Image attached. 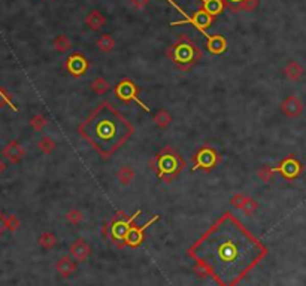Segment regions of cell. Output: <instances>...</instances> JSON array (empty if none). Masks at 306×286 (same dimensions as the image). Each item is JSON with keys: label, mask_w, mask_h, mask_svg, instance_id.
I'll list each match as a JSON object with an SVG mask.
<instances>
[{"label": "cell", "mask_w": 306, "mask_h": 286, "mask_svg": "<svg viewBox=\"0 0 306 286\" xmlns=\"http://www.w3.org/2000/svg\"><path fill=\"white\" fill-rule=\"evenodd\" d=\"M96 46L100 53L108 54V53H111V51L115 48L114 38H112L109 33H103V35L96 40Z\"/></svg>", "instance_id": "obj_20"}, {"label": "cell", "mask_w": 306, "mask_h": 286, "mask_svg": "<svg viewBox=\"0 0 306 286\" xmlns=\"http://www.w3.org/2000/svg\"><path fill=\"white\" fill-rule=\"evenodd\" d=\"M30 125H32V128L33 130H36V132H42L46 125H48V119L43 116V115H35V116H32V119H30Z\"/></svg>", "instance_id": "obj_28"}, {"label": "cell", "mask_w": 306, "mask_h": 286, "mask_svg": "<svg viewBox=\"0 0 306 286\" xmlns=\"http://www.w3.org/2000/svg\"><path fill=\"white\" fill-rule=\"evenodd\" d=\"M164 54L172 61L173 66L182 72L193 69L203 58V53L189 33H181L168 46Z\"/></svg>", "instance_id": "obj_3"}, {"label": "cell", "mask_w": 306, "mask_h": 286, "mask_svg": "<svg viewBox=\"0 0 306 286\" xmlns=\"http://www.w3.org/2000/svg\"><path fill=\"white\" fill-rule=\"evenodd\" d=\"M158 219H160V215H154L153 218L145 225H142V227H136L133 224L130 227V229H129V232L126 234V237H124V246L132 249L139 248L144 243V240H145V231H147V228H150L154 222H157Z\"/></svg>", "instance_id": "obj_10"}, {"label": "cell", "mask_w": 306, "mask_h": 286, "mask_svg": "<svg viewBox=\"0 0 306 286\" xmlns=\"http://www.w3.org/2000/svg\"><path fill=\"white\" fill-rule=\"evenodd\" d=\"M56 146H57V143H56L50 136H43L38 142V148L42 152L45 153V155H50V153L54 152Z\"/></svg>", "instance_id": "obj_26"}, {"label": "cell", "mask_w": 306, "mask_h": 286, "mask_svg": "<svg viewBox=\"0 0 306 286\" xmlns=\"http://www.w3.org/2000/svg\"><path fill=\"white\" fill-rule=\"evenodd\" d=\"M5 170H6V164H5V161L0 158V174L5 172Z\"/></svg>", "instance_id": "obj_38"}, {"label": "cell", "mask_w": 306, "mask_h": 286, "mask_svg": "<svg viewBox=\"0 0 306 286\" xmlns=\"http://www.w3.org/2000/svg\"><path fill=\"white\" fill-rule=\"evenodd\" d=\"M257 209H258V201L254 200L252 197H248L247 201H245V204H244V207H242V212H244L247 216H252V215L257 212Z\"/></svg>", "instance_id": "obj_29"}, {"label": "cell", "mask_w": 306, "mask_h": 286, "mask_svg": "<svg viewBox=\"0 0 306 286\" xmlns=\"http://www.w3.org/2000/svg\"><path fill=\"white\" fill-rule=\"evenodd\" d=\"M258 8V0H245L242 5V11L245 12H254Z\"/></svg>", "instance_id": "obj_35"}, {"label": "cell", "mask_w": 306, "mask_h": 286, "mask_svg": "<svg viewBox=\"0 0 306 286\" xmlns=\"http://www.w3.org/2000/svg\"><path fill=\"white\" fill-rule=\"evenodd\" d=\"M154 174L164 184H172L173 180L185 169V160L173 149L166 146L154 155L150 161Z\"/></svg>", "instance_id": "obj_4"}, {"label": "cell", "mask_w": 306, "mask_h": 286, "mask_svg": "<svg viewBox=\"0 0 306 286\" xmlns=\"http://www.w3.org/2000/svg\"><path fill=\"white\" fill-rule=\"evenodd\" d=\"M5 221H6V229L11 231V232L17 231L21 225L19 219L15 215H5Z\"/></svg>", "instance_id": "obj_31"}, {"label": "cell", "mask_w": 306, "mask_h": 286, "mask_svg": "<svg viewBox=\"0 0 306 286\" xmlns=\"http://www.w3.org/2000/svg\"><path fill=\"white\" fill-rule=\"evenodd\" d=\"M275 174V170L273 169H270L268 166H263V167H260L258 169V172H257V176H258V179L262 180V182H265V184H268L270 182V179H272V176Z\"/></svg>", "instance_id": "obj_32"}, {"label": "cell", "mask_w": 306, "mask_h": 286, "mask_svg": "<svg viewBox=\"0 0 306 286\" xmlns=\"http://www.w3.org/2000/svg\"><path fill=\"white\" fill-rule=\"evenodd\" d=\"M281 111L288 118H297L299 115L303 112V103H302V100L297 95H290L283 101Z\"/></svg>", "instance_id": "obj_13"}, {"label": "cell", "mask_w": 306, "mask_h": 286, "mask_svg": "<svg viewBox=\"0 0 306 286\" xmlns=\"http://www.w3.org/2000/svg\"><path fill=\"white\" fill-rule=\"evenodd\" d=\"M84 22H85V25H87L90 30H93V32H99V30H102L103 25L106 24V18L103 17V14H102L100 11L93 9V11H90V12L85 15Z\"/></svg>", "instance_id": "obj_18"}, {"label": "cell", "mask_w": 306, "mask_h": 286, "mask_svg": "<svg viewBox=\"0 0 306 286\" xmlns=\"http://www.w3.org/2000/svg\"><path fill=\"white\" fill-rule=\"evenodd\" d=\"M134 170L132 167H129V166H121L120 169H118V172H116V179H118V182L123 185V187H127V185H130L132 182L134 180Z\"/></svg>", "instance_id": "obj_19"}, {"label": "cell", "mask_w": 306, "mask_h": 286, "mask_svg": "<svg viewBox=\"0 0 306 286\" xmlns=\"http://www.w3.org/2000/svg\"><path fill=\"white\" fill-rule=\"evenodd\" d=\"M56 270L61 277H69L72 276L75 271L78 270V261L72 256V255H66V256H61L56 264Z\"/></svg>", "instance_id": "obj_16"}, {"label": "cell", "mask_w": 306, "mask_h": 286, "mask_svg": "<svg viewBox=\"0 0 306 286\" xmlns=\"http://www.w3.org/2000/svg\"><path fill=\"white\" fill-rule=\"evenodd\" d=\"M66 221L70 224V225H79L82 221H84V213L79 209H70L66 213Z\"/></svg>", "instance_id": "obj_27"}, {"label": "cell", "mask_w": 306, "mask_h": 286, "mask_svg": "<svg viewBox=\"0 0 306 286\" xmlns=\"http://www.w3.org/2000/svg\"><path fill=\"white\" fill-rule=\"evenodd\" d=\"M194 273L221 286L241 283L268 255V248L231 212L223 213L187 250Z\"/></svg>", "instance_id": "obj_1"}, {"label": "cell", "mask_w": 306, "mask_h": 286, "mask_svg": "<svg viewBox=\"0 0 306 286\" xmlns=\"http://www.w3.org/2000/svg\"><path fill=\"white\" fill-rule=\"evenodd\" d=\"M221 163V155L220 152L212 148V146H202L193 157V172L202 170L205 173H210L214 169L218 167Z\"/></svg>", "instance_id": "obj_7"}, {"label": "cell", "mask_w": 306, "mask_h": 286, "mask_svg": "<svg viewBox=\"0 0 306 286\" xmlns=\"http://www.w3.org/2000/svg\"><path fill=\"white\" fill-rule=\"evenodd\" d=\"M273 170H275V173H279L287 180H293V179H296V177L300 176V173H302V164L293 155H288Z\"/></svg>", "instance_id": "obj_11"}, {"label": "cell", "mask_w": 306, "mask_h": 286, "mask_svg": "<svg viewBox=\"0 0 306 286\" xmlns=\"http://www.w3.org/2000/svg\"><path fill=\"white\" fill-rule=\"evenodd\" d=\"M3 106H11L14 111H17L15 106L12 105V95L9 94L6 90L0 88V108H3Z\"/></svg>", "instance_id": "obj_33"}, {"label": "cell", "mask_w": 306, "mask_h": 286, "mask_svg": "<svg viewBox=\"0 0 306 286\" xmlns=\"http://www.w3.org/2000/svg\"><path fill=\"white\" fill-rule=\"evenodd\" d=\"M154 122H155L157 127H160V128H166V127L171 125V122H172V116H171V114H169L166 109H158V111L155 112V115H154Z\"/></svg>", "instance_id": "obj_24"}, {"label": "cell", "mask_w": 306, "mask_h": 286, "mask_svg": "<svg viewBox=\"0 0 306 286\" xmlns=\"http://www.w3.org/2000/svg\"><path fill=\"white\" fill-rule=\"evenodd\" d=\"M130 3L136 11H142L150 5V0H130Z\"/></svg>", "instance_id": "obj_36"}, {"label": "cell", "mask_w": 306, "mask_h": 286, "mask_svg": "<svg viewBox=\"0 0 306 286\" xmlns=\"http://www.w3.org/2000/svg\"><path fill=\"white\" fill-rule=\"evenodd\" d=\"M115 97L118 98V100H121V101H124V103H130V101H134V103H137L145 112H151V109L148 108V105H145L140 98H139V88H137V85L134 84L132 79H129V77H124V79H121L116 85H115Z\"/></svg>", "instance_id": "obj_8"}, {"label": "cell", "mask_w": 306, "mask_h": 286, "mask_svg": "<svg viewBox=\"0 0 306 286\" xmlns=\"http://www.w3.org/2000/svg\"><path fill=\"white\" fill-rule=\"evenodd\" d=\"M134 125L109 101H102L79 124L78 134L108 160L133 136Z\"/></svg>", "instance_id": "obj_2"}, {"label": "cell", "mask_w": 306, "mask_h": 286, "mask_svg": "<svg viewBox=\"0 0 306 286\" xmlns=\"http://www.w3.org/2000/svg\"><path fill=\"white\" fill-rule=\"evenodd\" d=\"M200 2V9L208 12L212 17H218L224 12L227 8L226 0H199Z\"/></svg>", "instance_id": "obj_17"}, {"label": "cell", "mask_w": 306, "mask_h": 286, "mask_svg": "<svg viewBox=\"0 0 306 286\" xmlns=\"http://www.w3.org/2000/svg\"><path fill=\"white\" fill-rule=\"evenodd\" d=\"M39 246L42 249H45V250H51L53 248H56V245H57V237H56V234L54 232H51V231H45V232H42L40 236H39Z\"/></svg>", "instance_id": "obj_21"}, {"label": "cell", "mask_w": 306, "mask_h": 286, "mask_svg": "<svg viewBox=\"0 0 306 286\" xmlns=\"http://www.w3.org/2000/svg\"><path fill=\"white\" fill-rule=\"evenodd\" d=\"M140 213H142V210H136L133 215L126 216L123 212H116L114 218L103 225V236L108 237L118 249L126 248L124 246V237Z\"/></svg>", "instance_id": "obj_5"}, {"label": "cell", "mask_w": 306, "mask_h": 286, "mask_svg": "<svg viewBox=\"0 0 306 286\" xmlns=\"http://www.w3.org/2000/svg\"><path fill=\"white\" fill-rule=\"evenodd\" d=\"M53 48L57 53H67L72 48V42H70V39L67 38L66 35H58L53 40Z\"/></svg>", "instance_id": "obj_25"}, {"label": "cell", "mask_w": 306, "mask_h": 286, "mask_svg": "<svg viewBox=\"0 0 306 286\" xmlns=\"http://www.w3.org/2000/svg\"><path fill=\"white\" fill-rule=\"evenodd\" d=\"M69 252H70V255L77 259L78 263H84V261H87V259L90 258V255H91V246H90L85 240L77 239V240L70 245Z\"/></svg>", "instance_id": "obj_15"}, {"label": "cell", "mask_w": 306, "mask_h": 286, "mask_svg": "<svg viewBox=\"0 0 306 286\" xmlns=\"http://www.w3.org/2000/svg\"><path fill=\"white\" fill-rule=\"evenodd\" d=\"M169 5H172L173 8L184 17V18L181 19V21H173V22H171V25H182V24H192V25H194L205 38L208 36L206 35V30L209 29V27H212V24L215 22V19H217V17H212V15H209L208 12H205L203 9H199V11H196V12H193L192 15H189L181 6H178L173 0H166Z\"/></svg>", "instance_id": "obj_6"}, {"label": "cell", "mask_w": 306, "mask_h": 286, "mask_svg": "<svg viewBox=\"0 0 306 286\" xmlns=\"http://www.w3.org/2000/svg\"><path fill=\"white\" fill-rule=\"evenodd\" d=\"M227 39L226 36L217 33V35H208L206 36V49L209 51L212 56H221L227 51Z\"/></svg>", "instance_id": "obj_12"}, {"label": "cell", "mask_w": 306, "mask_h": 286, "mask_svg": "<svg viewBox=\"0 0 306 286\" xmlns=\"http://www.w3.org/2000/svg\"><path fill=\"white\" fill-rule=\"evenodd\" d=\"M244 2H245V0H226L227 8H229L231 12H241V11H242Z\"/></svg>", "instance_id": "obj_34"}, {"label": "cell", "mask_w": 306, "mask_h": 286, "mask_svg": "<svg viewBox=\"0 0 306 286\" xmlns=\"http://www.w3.org/2000/svg\"><path fill=\"white\" fill-rule=\"evenodd\" d=\"M2 155H3L9 163L18 164L19 161L24 158L26 151H24V148L19 145V142H17V140H11V142L2 149Z\"/></svg>", "instance_id": "obj_14"}, {"label": "cell", "mask_w": 306, "mask_h": 286, "mask_svg": "<svg viewBox=\"0 0 306 286\" xmlns=\"http://www.w3.org/2000/svg\"><path fill=\"white\" fill-rule=\"evenodd\" d=\"M247 198H248V195H245V194H242V192H238V194H234V195L231 197L230 204H231L233 207H236V209L242 210L245 201H247Z\"/></svg>", "instance_id": "obj_30"}, {"label": "cell", "mask_w": 306, "mask_h": 286, "mask_svg": "<svg viewBox=\"0 0 306 286\" xmlns=\"http://www.w3.org/2000/svg\"><path fill=\"white\" fill-rule=\"evenodd\" d=\"M90 88H91V91L97 95H103L106 94L109 90H111V84L105 79V77L99 76L96 79H93L91 81V84H90Z\"/></svg>", "instance_id": "obj_22"}, {"label": "cell", "mask_w": 306, "mask_h": 286, "mask_svg": "<svg viewBox=\"0 0 306 286\" xmlns=\"http://www.w3.org/2000/svg\"><path fill=\"white\" fill-rule=\"evenodd\" d=\"M284 73H286V76H287L288 79L297 81V79H300L302 75H303V69H302V66H300L299 63L290 61L287 66L284 67Z\"/></svg>", "instance_id": "obj_23"}, {"label": "cell", "mask_w": 306, "mask_h": 286, "mask_svg": "<svg viewBox=\"0 0 306 286\" xmlns=\"http://www.w3.org/2000/svg\"><path fill=\"white\" fill-rule=\"evenodd\" d=\"M66 72L74 77H82L90 69V61L81 53H74L64 61Z\"/></svg>", "instance_id": "obj_9"}, {"label": "cell", "mask_w": 306, "mask_h": 286, "mask_svg": "<svg viewBox=\"0 0 306 286\" xmlns=\"http://www.w3.org/2000/svg\"><path fill=\"white\" fill-rule=\"evenodd\" d=\"M5 229H6V221H5V215L0 212V236L5 232Z\"/></svg>", "instance_id": "obj_37"}]
</instances>
